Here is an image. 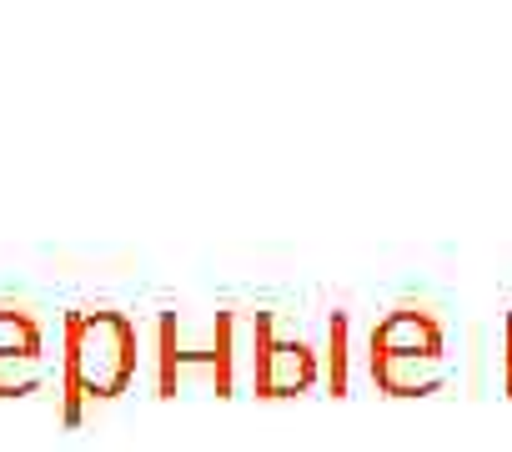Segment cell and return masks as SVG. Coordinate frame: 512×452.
I'll use <instances>...</instances> for the list:
<instances>
[{
  "label": "cell",
  "instance_id": "6da1fadb",
  "mask_svg": "<svg viewBox=\"0 0 512 452\" xmlns=\"http://www.w3.org/2000/svg\"><path fill=\"white\" fill-rule=\"evenodd\" d=\"M136 322L126 312H66L61 352V417L81 422L91 402H111L136 377Z\"/></svg>",
  "mask_w": 512,
  "mask_h": 452
},
{
  "label": "cell",
  "instance_id": "7a4b0ae2",
  "mask_svg": "<svg viewBox=\"0 0 512 452\" xmlns=\"http://www.w3.org/2000/svg\"><path fill=\"white\" fill-rule=\"evenodd\" d=\"M442 347L432 317L422 312H392L377 332H372V377L392 392L402 377V362H432Z\"/></svg>",
  "mask_w": 512,
  "mask_h": 452
},
{
  "label": "cell",
  "instance_id": "3957f363",
  "mask_svg": "<svg viewBox=\"0 0 512 452\" xmlns=\"http://www.w3.org/2000/svg\"><path fill=\"white\" fill-rule=\"evenodd\" d=\"M41 322L26 307H0V397H26L41 387Z\"/></svg>",
  "mask_w": 512,
  "mask_h": 452
},
{
  "label": "cell",
  "instance_id": "277c9868",
  "mask_svg": "<svg viewBox=\"0 0 512 452\" xmlns=\"http://www.w3.org/2000/svg\"><path fill=\"white\" fill-rule=\"evenodd\" d=\"M317 362L302 342H272V322H256V392L262 397H287L312 387Z\"/></svg>",
  "mask_w": 512,
  "mask_h": 452
}]
</instances>
